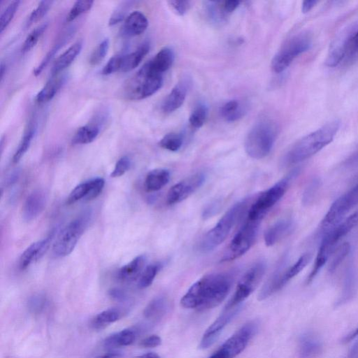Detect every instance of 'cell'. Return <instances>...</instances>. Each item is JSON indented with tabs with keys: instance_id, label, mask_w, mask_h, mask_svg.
Masks as SVG:
<instances>
[{
	"instance_id": "6da1fadb",
	"label": "cell",
	"mask_w": 358,
	"mask_h": 358,
	"mask_svg": "<svg viewBox=\"0 0 358 358\" xmlns=\"http://www.w3.org/2000/svg\"><path fill=\"white\" fill-rule=\"evenodd\" d=\"M233 276L229 273L206 275L195 282L180 299L185 308L200 311L213 308L220 305L229 294Z\"/></svg>"
},
{
	"instance_id": "7a4b0ae2",
	"label": "cell",
	"mask_w": 358,
	"mask_h": 358,
	"mask_svg": "<svg viewBox=\"0 0 358 358\" xmlns=\"http://www.w3.org/2000/svg\"><path fill=\"white\" fill-rule=\"evenodd\" d=\"M339 127L335 120L298 140L284 155L282 166L298 164L318 152L333 141Z\"/></svg>"
},
{
	"instance_id": "3957f363",
	"label": "cell",
	"mask_w": 358,
	"mask_h": 358,
	"mask_svg": "<svg viewBox=\"0 0 358 358\" xmlns=\"http://www.w3.org/2000/svg\"><path fill=\"white\" fill-rule=\"evenodd\" d=\"M358 224V209L327 231L322 238L311 271L306 279L313 281L336 249L338 243Z\"/></svg>"
},
{
	"instance_id": "277c9868",
	"label": "cell",
	"mask_w": 358,
	"mask_h": 358,
	"mask_svg": "<svg viewBox=\"0 0 358 358\" xmlns=\"http://www.w3.org/2000/svg\"><path fill=\"white\" fill-rule=\"evenodd\" d=\"M278 134L275 123L268 118H262L254 124L245 140V150L252 159H260L271 152Z\"/></svg>"
},
{
	"instance_id": "5b68a950",
	"label": "cell",
	"mask_w": 358,
	"mask_h": 358,
	"mask_svg": "<svg viewBox=\"0 0 358 358\" xmlns=\"http://www.w3.org/2000/svg\"><path fill=\"white\" fill-rule=\"evenodd\" d=\"M163 82V74L155 71L146 62L125 83L123 94L127 99L142 100L156 93Z\"/></svg>"
},
{
	"instance_id": "8992f818",
	"label": "cell",
	"mask_w": 358,
	"mask_h": 358,
	"mask_svg": "<svg viewBox=\"0 0 358 358\" xmlns=\"http://www.w3.org/2000/svg\"><path fill=\"white\" fill-rule=\"evenodd\" d=\"M247 203L248 199H243L235 203L205 234L199 244V250L202 252L206 253L213 250L225 241L236 220L245 210Z\"/></svg>"
},
{
	"instance_id": "52a82bcc",
	"label": "cell",
	"mask_w": 358,
	"mask_h": 358,
	"mask_svg": "<svg viewBox=\"0 0 358 358\" xmlns=\"http://www.w3.org/2000/svg\"><path fill=\"white\" fill-rule=\"evenodd\" d=\"M312 38L308 32H301L288 39L271 60V69L277 73L284 71L301 54L311 46Z\"/></svg>"
},
{
	"instance_id": "ba28073f",
	"label": "cell",
	"mask_w": 358,
	"mask_h": 358,
	"mask_svg": "<svg viewBox=\"0 0 358 358\" xmlns=\"http://www.w3.org/2000/svg\"><path fill=\"white\" fill-rule=\"evenodd\" d=\"M88 221L89 214L85 213L70 222L59 231L52 245L53 257L60 258L71 253L83 234Z\"/></svg>"
},
{
	"instance_id": "9c48e42d",
	"label": "cell",
	"mask_w": 358,
	"mask_h": 358,
	"mask_svg": "<svg viewBox=\"0 0 358 358\" xmlns=\"http://www.w3.org/2000/svg\"><path fill=\"white\" fill-rule=\"evenodd\" d=\"M261 222L247 217L226 248L220 262H230L245 254L255 241Z\"/></svg>"
},
{
	"instance_id": "30bf717a",
	"label": "cell",
	"mask_w": 358,
	"mask_h": 358,
	"mask_svg": "<svg viewBox=\"0 0 358 358\" xmlns=\"http://www.w3.org/2000/svg\"><path fill=\"white\" fill-rule=\"evenodd\" d=\"M295 176L296 171H293L262 192L251 206L247 217L262 220L267 212L284 196Z\"/></svg>"
},
{
	"instance_id": "8fae6325",
	"label": "cell",
	"mask_w": 358,
	"mask_h": 358,
	"mask_svg": "<svg viewBox=\"0 0 358 358\" xmlns=\"http://www.w3.org/2000/svg\"><path fill=\"white\" fill-rule=\"evenodd\" d=\"M357 204L358 181L332 203L320 222L321 230L324 232L329 231L341 222L345 215Z\"/></svg>"
},
{
	"instance_id": "7c38bea8",
	"label": "cell",
	"mask_w": 358,
	"mask_h": 358,
	"mask_svg": "<svg viewBox=\"0 0 358 358\" xmlns=\"http://www.w3.org/2000/svg\"><path fill=\"white\" fill-rule=\"evenodd\" d=\"M265 269L266 264L263 261H259L250 266L240 279L233 296L224 310L235 308L245 300L258 286Z\"/></svg>"
},
{
	"instance_id": "4fadbf2b",
	"label": "cell",
	"mask_w": 358,
	"mask_h": 358,
	"mask_svg": "<svg viewBox=\"0 0 358 358\" xmlns=\"http://www.w3.org/2000/svg\"><path fill=\"white\" fill-rule=\"evenodd\" d=\"M257 328L258 324L255 321L245 323L209 358H234L244 350Z\"/></svg>"
},
{
	"instance_id": "5bb4252c",
	"label": "cell",
	"mask_w": 358,
	"mask_h": 358,
	"mask_svg": "<svg viewBox=\"0 0 358 358\" xmlns=\"http://www.w3.org/2000/svg\"><path fill=\"white\" fill-rule=\"evenodd\" d=\"M310 259L308 253L301 255L298 260L285 270L277 268L269 277L259 291L260 296L266 299L281 289L290 280L297 275L307 265Z\"/></svg>"
},
{
	"instance_id": "9a60e30c",
	"label": "cell",
	"mask_w": 358,
	"mask_h": 358,
	"mask_svg": "<svg viewBox=\"0 0 358 358\" xmlns=\"http://www.w3.org/2000/svg\"><path fill=\"white\" fill-rule=\"evenodd\" d=\"M206 178L205 173L199 172L173 185L166 196L167 203L176 204L188 198L204 183Z\"/></svg>"
},
{
	"instance_id": "2e32d148",
	"label": "cell",
	"mask_w": 358,
	"mask_h": 358,
	"mask_svg": "<svg viewBox=\"0 0 358 358\" xmlns=\"http://www.w3.org/2000/svg\"><path fill=\"white\" fill-rule=\"evenodd\" d=\"M241 306L229 310H224L223 313L208 327L201 338L199 348L207 349L218 338L224 327L240 312Z\"/></svg>"
},
{
	"instance_id": "e0dca14e",
	"label": "cell",
	"mask_w": 358,
	"mask_h": 358,
	"mask_svg": "<svg viewBox=\"0 0 358 358\" xmlns=\"http://www.w3.org/2000/svg\"><path fill=\"white\" fill-rule=\"evenodd\" d=\"M105 180L102 178H95L77 185L69 194L66 203L71 205L85 200L90 201L96 198L102 192Z\"/></svg>"
},
{
	"instance_id": "ac0fdd59",
	"label": "cell",
	"mask_w": 358,
	"mask_h": 358,
	"mask_svg": "<svg viewBox=\"0 0 358 358\" xmlns=\"http://www.w3.org/2000/svg\"><path fill=\"white\" fill-rule=\"evenodd\" d=\"M53 230L44 239L31 243L20 255L19 259V268L23 271L35 261L40 259L48 250L50 243L55 236Z\"/></svg>"
},
{
	"instance_id": "d6986e66",
	"label": "cell",
	"mask_w": 358,
	"mask_h": 358,
	"mask_svg": "<svg viewBox=\"0 0 358 358\" xmlns=\"http://www.w3.org/2000/svg\"><path fill=\"white\" fill-rule=\"evenodd\" d=\"M189 85L188 79H182L173 87L162 103V110L164 113H173L182 105Z\"/></svg>"
},
{
	"instance_id": "ffe728a7",
	"label": "cell",
	"mask_w": 358,
	"mask_h": 358,
	"mask_svg": "<svg viewBox=\"0 0 358 358\" xmlns=\"http://www.w3.org/2000/svg\"><path fill=\"white\" fill-rule=\"evenodd\" d=\"M46 203V194L41 189L31 192L27 198L23 208L22 217L27 222L36 218L43 211Z\"/></svg>"
},
{
	"instance_id": "44dd1931",
	"label": "cell",
	"mask_w": 358,
	"mask_h": 358,
	"mask_svg": "<svg viewBox=\"0 0 358 358\" xmlns=\"http://www.w3.org/2000/svg\"><path fill=\"white\" fill-rule=\"evenodd\" d=\"M294 226V222L291 219L277 221L265 231L264 234L265 245L266 246L273 245L289 234L293 231Z\"/></svg>"
},
{
	"instance_id": "7402d4cb",
	"label": "cell",
	"mask_w": 358,
	"mask_h": 358,
	"mask_svg": "<svg viewBox=\"0 0 358 358\" xmlns=\"http://www.w3.org/2000/svg\"><path fill=\"white\" fill-rule=\"evenodd\" d=\"M148 26V20L146 16L141 12L135 10L126 17L122 31L127 36H136L143 34Z\"/></svg>"
},
{
	"instance_id": "603a6c76",
	"label": "cell",
	"mask_w": 358,
	"mask_h": 358,
	"mask_svg": "<svg viewBox=\"0 0 358 358\" xmlns=\"http://www.w3.org/2000/svg\"><path fill=\"white\" fill-rule=\"evenodd\" d=\"M146 257L138 255L127 264L122 266L117 272V278L122 282H132L140 278L143 271Z\"/></svg>"
},
{
	"instance_id": "cb8c5ba5",
	"label": "cell",
	"mask_w": 358,
	"mask_h": 358,
	"mask_svg": "<svg viewBox=\"0 0 358 358\" xmlns=\"http://www.w3.org/2000/svg\"><path fill=\"white\" fill-rule=\"evenodd\" d=\"M83 44L81 40L77 41L59 55L53 63L51 76L59 74L69 67L81 52Z\"/></svg>"
},
{
	"instance_id": "d4e9b609",
	"label": "cell",
	"mask_w": 358,
	"mask_h": 358,
	"mask_svg": "<svg viewBox=\"0 0 358 358\" xmlns=\"http://www.w3.org/2000/svg\"><path fill=\"white\" fill-rule=\"evenodd\" d=\"M66 80L64 75L51 76L41 90L37 93L35 100L38 104L45 103L56 95Z\"/></svg>"
},
{
	"instance_id": "484cf974",
	"label": "cell",
	"mask_w": 358,
	"mask_h": 358,
	"mask_svg": "<svg viewBox=\"0 0 358 358\" xmlns=\"http://www.w3.org/2000/svg\"><path fill=\"white\" fill-rule=\"evenodd\" d=\"M150 50V43L147 41L141 43L134 51L122 55L121 72L131 71L137 67Z\"/></svg>"
},
{
	"instance_id": "4316f807",
	"label": "cell",
	"mask_w": 358,
	"mask_h": 358,
	"mask_svg": "<svg viewBox=\"0 0 358 358\" xmlns=\"http://www.w3.org/2000/svg\"><path fill=\"white\" fill-rule=\"evenodd\" d=\"M173 61V50L169 47H164L147 63L155 71L164 74V72L171 68Z\"/></svg>"
},
{
	"instance_id": "83f0119b",
	"label": "cell",
	"mask_w": 358,
	"mask_h": 358,
	"mask_svg": "<svg viewBox=\"0 0 358 358\" xmlns=\"http://www.w3.org/2000/svg\"><path fill=\"white\" fill-rule=\"evenodd\" d=\"M170 180V173L165 169H155L146 176L144 187L147 192H152L161 189Z\"/></svg>"
},
{
	"instance_id": "f1b7e54d",
	"label": "cell",
	"mask_w": 358,
	"mask_h": 358,
	"mask_svg": "<svg viewBox=\"0 0 358 358\" xmlns=\"http://www.w3.org/2000/svg\"><path fill=\"white\" fill-rule=\"evenodd\" d=\"M299 348L300 358H314L321 351L322 343L317 336L306 334L301 337Z\"/></svg>"
},
{
	"instance_id": "f546056e",
	"label": "cell",
	"mask_w": 358,
	"mask_h": 358,
	"mask_svg": "<svg viewBox=\"0 0 358 358\" xmlns=\"http://www.w3.org/2000/svg\"><path fill=\"white\" fill-rule=\"evenodd\" d=\"M169 308L168 299L164 296H159L152 299L143 310V316L148 320H159L167 312Z\"/></svg>"
},
{
	"instance_id": "4dcf8cb0",
	"label": "cell",
	"mask_w": 358,
	"mask_h": 358,
	"mask_svg": "<svg viewBox=\"0 0 358 358\" xmlns=\"http://www.w3.org/2000/svg\"><path fill=\"white\" fill-rule=\"evenodd\" d=\"M246 111V106L237 99L227 101L221 106L220 110L221 116L230 122L241 118Z\"/></svg>"
},
{
	"instance_id": "1f68e13d",
	"label": "cell",
	"mask_w": 358,
	"mask_h": 358,
	"mask_svg": "<svg viewBox=\"0 0 358 358\" xmlns=\"http://www.w3.org/2000/svg\"><path fill=\"white\" fill-rule=\"evenodd\" d=\"M348 35L349 34L345 36H341L331 45L325 60V64L327 66H336L344 60L345 55V43Z\"/></svg>"
},
{
	"instance_id": "d6a6232c",
	"label": "cell",
	"mask_w": 358,
	"mask_h": 358,
	"mask_svg": "<svg viewBox=\"0 0 358 358\" xmlns=\"http://www.w3.org/2000/svg\"><path fill=\"white\" fill-rule=\"evenodd\" d=\"M136 333L130 329H125L108 336L103 341L106 348H115L129 345L134 342Z\"/></svg>"
},
{
	"instance_id": "836d02e7",
	"label": "cell",
	"mask_w": 358,
	"mask_h": 358,
	"mask_svg": "<svg viewBox=\"0 0 358 358\" xmlns=\"http://www.w3.org/2000/svg\"><path fill=\"white\" fill-rule=\"evenodd\" d=\"M122 317L119 308H110L97 314L91 321V327L97 330L103 329Z\"/></svg>"
},
{
	"instance_id": "e575fe53",
	"label": "cell",
	"mask_w": 358,
	"mask_h": 358,
	"mask_svg": "<svg viewBox=\"0 0 358 358\" xmlns=\"http://www.w3.org/2000/svg\"><path fill=\"white\" fill-rule=\"evenodd\" d=\"M99 132L100 126L97 123L82 126L75 133L72 143L76 145L90 143L96 138Z\"/></svg>"
},
{
	"instance_id": "d590c367",
	"label": "cell",
	"mask_w": 358,
	"mask_h": 358,
	"mask_svg": "<svg viewBox=\"0 0 358 358\" xmlns=\"http://www.w3.org/2000/svg\"><path fill=\"white\" fill-rule=\"evenodd\" d=\"M36 122L34 121L30 122L23 134L17 149L13 155V163H17L27 152L36 134Z\"/></svg>"
},
{
	"instance_id": "8d00e7d4",
	"label": "cell",
	"mask_w": 358,
	"mask_h": 358,
	"mask_svg": "<svg viewBox=\"0 0 358 358\" xmlns=\"http://www.w3.org/2000/svg\"><path fill=\"white\" fill-rule=\"evenodd\" d=\"M72 31H66L57 38L55 43L52 45L51 49L44 56L40 64L34 70L35 76H38L43 71V69L48 65L52 59L55 57L57 51L68 41Z\"/></svg>"
},
{
	"instance_id": "74e56055",
	"label": "cell",
	"mask_w": 358,
	"mask_h": 358,
	"mask_svg": "<svg viewBox=\"0 0 358 358\" xmlns=\"http://www.w3.org/2000/svg\"><path fill=\"white\" fill-rule=\"evenodd\" d=\"M161 266L160 263H153L147 266L139 278L138 282V287L144 289L149 287L155 280Z\"/></svg>"
},
{
	"instance_id": "f35d334b",
	"label": "cell",
	"mask_w": 358,
	"mask_h": 358,
	"mask_svg": "<svg viewBox=\"0 0 358 358\" xmlns=\"http://www.w3.org/2000/svg\"><path fill=\"white\" fill-rule=\"evenodd\" d=\"M208 108L203 103H198L193 109L189 118L190 125L196 129L201 127L207 117Z\"/></svg>"
},
{
	"instance_id": "ab89813d",
	"label": "cell",
	"mask_w": 358,
	"mask_h": 358,
	"mask_svg": "<svg viewBox=\"0 0 358 358\" xmlns=\"http://www.w3.org/2000/svg\"><path fill=\"white\" fill-rule=\"evenodd\" d=\"M182 143L183 138L182 135L176 133H169L163 136L159 141V145L165 150L176 152L180 150Z\"/></svg>"
},
{
	"instance_id": "60d3db41",
	"label": "cell",
	"mask_w": 358,
	"mask_h": 358,
	"mask_svg": "<svg viewBox=\"0 0 358 358\" xmlns=\"http://www.w3.org/2000/svg\"><path fill=\"white\" fill-rule=\"evenodd\" d=\"M48 24L44 23L42 24L36 28H34L27 36L25 38L21 51L22 53H26L29 52L31 49H32L37 42L38 41L40 37L42 36L43 32L45 31L47 28Z\"/></svg>"
},
{
	"instance_id": "b9f144b4",
	"label": "cell",
	"mask_w": 358,
	"mask_h": 358,
	"mask_svg": "<svg viewBox=\"0 0 358 358\" xmlns=\"http://www.w3.org/2000/svg\"><path fill=\"white\" fill-rule=\"evenodd\" d=\"M93 3L94 1L90 0L76 1L66 15V22H71L80 15L88 12L92 8Z\"/></svg>"
},
{
	"instance_id": "7bdbcfd3",
	"label": "cell",
	"mask_w": 358,
	"mask_h": 358,
	"mask_svg": "<svg viewBox=\"0 0 358 358\" xmlns=\"http://www.w3.org/2000/svg\"><path fill=\"white\" fill-rule=\"evenodd\" d=\"M350 250V245L348 243H343L336 248L333 252L332 258L329 264V272H334L340 265L342 261L348 255Z\"/></svg>"
},
{
	"instance_id": "ee69618b",
	"label": "cell",
	"mask_w": 358,
	"mask_h": 358,
	"mask_svg": "<svg viewBox=\"0 0 358 358\" xmlns=\"http://www.w3.org/2000/svg\"><path fill=\"white\" fill-rule=\"evenodd\" d=\"M52 3V1H41L37 7L30 13L26 23L27 27L40 21L46 15Z\"/></svg>"
},
{
	"instance_id": "f6af8a7d",
	"label": "cell",
	"mask_w": 358,
	"mask_h": 358,
	"mask_svg": "<svg viewBox=\"0 0 358 358\" xmlns=\"http://www.w3.org/2000/svg\"><path fill=\"white\" fill-rule=\"evenodd\" d=\"M108 48L109 40L104 38L92 50L89 57V63L92 66L101 63L107 55Z\"/></svg>"
},
{
	"instance_id": "bcb514c9",
	"label": "cell",
	"mask_w": 358,
	"mask_h": 358,
	"mask_svg": "<svg viewBox=\"0 0 358 358\" xmlns=\"http://www.w3.org/2000/svg\"><path fill=\"white\" fill-rule=\"evenodd\" d=\"M207 13L208 17L216 23H222L225 20L227 14L222 8V2H208Z\"/></svg>"
},
{
	"instance_id": "7dc6e473",
	"label": "cell",
	"mask_w": 358,
	"mask_h": 358,
	"mask_svg": "<svg viewBox=\"0 0 358 358\" xmlns=\"http://www.w3.org/2000/svg\"><path fill=\"white\" fill-rule=\"evenodd\" d=\"M20 1H13L10 2L6 8L3 10L0 17V32L2 33L3 30L8 27L13 18L16 11L19 7Z\"/></svg>"
},
{
	"instance_id": "c3c4849f",
	"label": "cell",
	"mask_w": 358,
	"mask_h": 358,
	"mask_svg": "<svg viewBox=\"0 0 358 358\" xmlns=\"http://www.w3.org/2000/svg\"><path fill=\"white\" fill-rule=\"evenodd\" d=\"M358 55V30L349 34L345 43L346 61L351 60Z\"/></svg>"
},
{
	"instance_id": "681fc988",
	"label": "cell",
	"mask_w": 358,
	"mask_h": 358,
	"mask_svg": "<svg viewBox=\"0 0 358 358\" xmlns=\"http://www.w3.org/2000/svg\"><path fill=\"white\" fill-rule=\"evenodd\" d=\"M47 302V298L44 294H37L29 299L27 306L31 313L39 314L45 308Z\"/></svg>"
},
{
	"instance_id": "f907efd6",
	"label": "cell",
	"mask_w": 358,
	"mask_h": 358,
	"mask_svg": "<svg viewBox=\"0 0 358 358\" xmlns=\"http://www.w3.org/2000/svg\"><path fill=\"white\" fill-rule=\"evenodd\" d=\"M132 3L133 1H122L113 11L109 19L108 24L113 26L122 21L130 9Z\"/></svg>"
},
{
	"instance_id": "816d5d0a",
	"label": "cell",
	"mask_w": 358,
	"mask_h": 358,
	"mask_svg": "<svg viewBox=\"0 0 358 358\" xmlns=\"http://www.w3.org/2000/svg\"><path fill=\"white\" fill-rule=\"evenodd\" d=\"M122 55H117L110 57L101 71L104 76H108L117 71H120Z\"/></svg>"
},
{
	"instance_id": "f5cc1de1",
	"label": "cell",
	"mask_w": 358,
	"mask_h": 358,
	"mask_svg": "<svg viewBox=\"0 0 358 358\" xmlns=\"http://www.w3.org/2000/svg\"><path fill=\"white\" fill-rule=\"evenodd\" d=\"M131 159L127 156H123L116 162L110 177L117 178L124 175L130 168Z\"/></svg>"
},
{
	"instance_id": "db71d44e",
	"label": "cell",
	"mask_w": 358,
	"mask_h": 358,
	"mask_svg": "<svg viewBox=\"0 0 358 358\" xmlns=\"http://www.w3.org/2000/svg\"><path fill=\"white\" fill-rule=\"evenodd\" d=\"M168 3L171 9L178 15H185L190 8L191 2L189 1H169Z\"/></svg>"
},
{
	"instance_id": "11a10c76",
	"label": "cell",
	"mask_w": 358,
	"mask_h": 358,
	"mask_svg": "<svg viewBox=\"0 0 358 358\" xmlns=\"http://www.w3.org/2000/svg\"><path fill=\"white\" fill-rule=\"evenodd\" d=\"M162 343L161 338L157 335H151L143 338L140 345L143 348H155L160 345Z\"/></svg>"
},
{
	"instance_id": "9f6ffc18",
	"label": "cell",
	"mask_w": 358,
	"mask_h": 358,
	"mask_svg": "<svg viewBox=\"0 0 358 358\" xmlns=\"http://www.w3.org/2000/svg\"><path fill=\"white\" fill-rule=\"evenodd\" d=\"M220 203L218 201H214L208 205L203 211V218L206 220L216 214L220 209Z\"/></svg>"
},
{
	"instance_id": "6f0895ef",
	"label": "cell",
	"mask_w": 358,
	"mask_h": 358,
	"mask_svg": "<svg viewBox=\"0 0 358 358\" xmlns=\"http://www.w3.org/2000/svg\"><path fill=\"white\" fill-rule=\"evenodd\" d=\"M224 12L229 15L234 11L240 5L241 2L236 0H229L222 2Z\"/></svg>"
},
{
	"instance_id": "680465c9",
	"label": "cell",
	"mask_w": 358,
	"mask_h": 358,
	"mask_svg": "<svg viewBox=\"0 0 358 358\" xmlns=\"http://www.w3.org/2000/svg\"><path fill=\"white\" fill-rule=\"evenodd\" d=\"M109 295L115 300H124L126 298L125 293L117 288H113L110 290Z\"/></svg>"
},
{
	"instance_id": "91938a15",
	"label": "cell",
	"mask_w": 358,
	"mask_h": 358,
	"mask_svg": "<svg viewBox=\"0 0 358 358\" xmlns=\"http://www.w3.org/2000/svg\"><path fill=\"white\" fill-rule=\"evenodd\" d=\"M317 1H304L302 3L301 10L303 13L309 12L317 3Z\"/></svg>"
},
{
	"instance_id": "94428289",
	"label": "cell",
	"mask_w": 358,
	"mask_h": 358,
	"mask_svg": "<svg viewBox=\"0 0 358 358\" xmlns=\"http://www.w3.org/2000/svg\"><path fill=\"white\" fill-rule=\"evenodd\" d=\"M358 336V326L345 335L343 338V342L347 343Z\"/></svg>"
},
{
	"instance_id": "6125c7cd",
	"label": "cell",
	"mask_w": 358,
	"mask_h": 358,
	"mask_svg": "<svg viewBox=\"0 0 358 358\" xmlns=\"http://www.w3.org/2000/svg\"><path fill=\"white\" fill-rule=\"evenodd\" d=\"M122 355L117 351H110L103 355H99L96 358H122Z\"/></svg>"
},
{
	"instance_id": "be15d7a7",
	"label": "cell",
	"mask_w": 358,
	"mask_h": 358,
	"mask_svg": "<svg viewBox=\"0 0 358 358\" xmlns=\"http://www.w3.org/2000/svg\"><path fill=\"white\" fill-rule=\"evenodd\" d=\"M348 357V358H358V341L350 348Z\"/></svg>"
},
{
	"instance_id": "e7e4bbea",
	"label": "cell",
	"mask_w": 358,
	"mask_h": 358,
	"mask_svg": "<svg viewBox=\"0 0 358 358\" xmlns=\"http://www.w3.org/2000/svg\"><path fill=\"white\" fill-rule=\"evenodd\" d=\"M358 162V146L355 152L348 157L345 163L348 164H352Z\"/></svg>"
},
{
	"instance_id": "03108f58",
	"label": "cell",
	"mask_w": 358,
	"mask_h": 358,
	"mask_svg": "<svg viewBox=\"0 0 358 358\" xmlns=\"http://www.w3.org/2000/svg\"><path fill=\"white\" fill-rule=\"evenodd\" d=\"M138 358H161L155 352H148L145 353L141 356H140Z\"/></svg>"
},
{
	"instance_id": "003e7915",
	"label": "cell",
	"mask_w": 358,
	"mask_h": 358,
	"mask_svg": "<svg viewBox=\"0 0 358 358\" xmlns=\"http://www.w3.org/2000/svg\"><path fill=\"white\" fill-rule=\"evenodd\" d=\"M0 73H1V80L2 81L3 78L4 73H6V65L1 62V68H0Z\"/></svg>"
}]
</instances>
